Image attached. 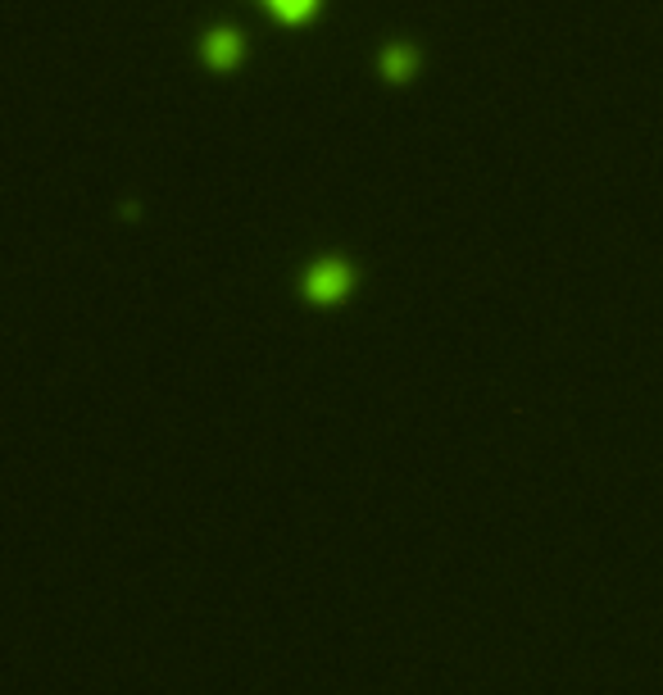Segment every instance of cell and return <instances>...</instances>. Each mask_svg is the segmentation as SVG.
<instances>
[{"label":"cell","instance_id":"277c9868","mask_svg":"<svg viewBox=\"0 0 663 695\" xmlns=\"http://www.w3.org/2000/svg\"><path fill=\"white\" fill-rule=\"evenodd\" d=\"M268 5H274L278 19H291V23H295V19H305V14L314 10V0H268Z\"/></svg>","mask_w":663,"mask_h":695},{"label":"cell","instance_id":"6da1fadb","mask_svg":"<svg viewBox=\"0 0 663 695\" xmlns=\"http://www.w3.org/2000/svg\"><path fill=\"white\" fill-rule=\"evenodd\" d=\"M300 291H305L310 300H318V305H332V300H341L350 291V264L337 259V255H323L305 268V278H300Z\"/></svg>","mask_w":663,"mask_h":695},{"label":"cell","instance_id":"3957f363","mask_svg":"<svg viewBox=\"0 0 663 695\" xmlns=\"http://www.w3.org/2000/svg\"><path fill=\"white\" fill-rule=\"evenodd\" d=\"M377 65H382L386 78H405L414 69V46L409 42H386L382 55H377Z\"/></svg>","mask_w":663,"mask_h":695},{"label":"cell","instance_id":"7a4b0ae2","mask_svg":"<svg viewBox=\"0 0 663 695\" xmlns=\"http://www.w3.org/2000/svg\"><path fill=\"white\" fill-rule=\"evenodd\" d=\"M200 50H205V59H209V65H219V69H228L232 65V59L241 55V37L232 33V27H209V33L200 37Z\"/></svg>","mask_w":663,"mask_h":695}]
</instances>
